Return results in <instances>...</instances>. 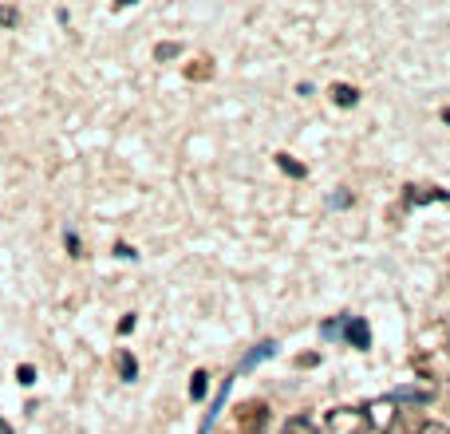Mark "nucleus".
Returning <instances> with one entry per match:
<instances>
[{"label": "nucleus", "instance_id": "1", "mask_svg": "<svg viewBox=\"0 0 450 434\" xmlns=\"http://www.w3.org/2000/svg\"><path fill=\"white\" fill-rule=\"evenodd\" d=\"M328 434H371V419L363 407H332L324 419Z\"/></svg>", "mask_w": 450, "mask_h": 434}, {"label": "nucleus", "instance_id": "2", "mask_svg": "<svg viewBox=\"0 0 450 434\" xmlns=\"http://www.w3.org/2000/svg\"><path fill=\"white\" fill-rule=\"evenodd\" d=\"M237 434H265L269 426V407L265 403H241L237 407Z\"/></svg>", "mask_w": 450, "mask_h": 434}, {"label": "nucleus", "instance_id": "3", "mask_svg": "<svg viewBox=\"0 0 450 434\" xmlns=\"http://www.w3.org/2000/svg\"><path fill=\"white\" fill-rule=\"evenodd\" d=\"M363 411H368V419H371V430H383V434H387L391 426H395V419H399V411H395L391 399H375V403L363 407Z\"/></svg>", "mask_w": 450, "mask_h": 434}, {"label": "nucleus", "instance_id": "4", "mask_svg": "<svg viewBox=\"0 0 450 434\" xmlns=\"http://www.w3.org/2000/svg\"><path fill=\"white\" fill-rule=\"evenodd\" d=\"M344 340H348L356 352H368L371 347V324L363 320V316H351L348 328H344Z\"/></svg>", "mask_w": 450, "mask_h": 434}, {"label": "nucleus", "instance_id": "5", "mask_svg": "<svg viewBox=\"0 0 450 434\" xmlns=\"http://www.w3.org/2000/svg\"><path fill=\"white\" fill-rule=\"evenodd\" d=\"M280 434H320V419L308 411H300V414H289L285 419V426H280Z\"/></svg>", "mask_w": 450, "mask_h": 434}, {"label": "nucleus", "instance_id": "6", "mask_svg": "<svg viewBox=\"0 0 450 434\" xmlns=\"http://www.w3.org/2000/svg\"><path fill=\"white\" fill-rule=\"evenodd\" d=\"M230 387H233V379H230V375H225V383L218 387V395H213L210 411H206V419H201V434H210V430H213V423H218V414L225 411V399H230Z\"/></svg>", "mask_w": 450, "mask_h": 434}, {"label": "nucleus", "instance_id": "7", "mask_svg": "<svg viewBox=\"0 0 450 434\" xmlns=\"http://www.w3.org/2000/svg\"><path fill=\"white\" fill-rule=\"evenodd\" d=\"M391 403H430V399H435V391H430V387H395V391L387 395Z\"/></svg>", "mask_w": 450, "mask_h": 434}, {"label": "nucleus", "instance_id": "8", "mask_svg": "<svg viewBox=\"0 0 450 434\" xmlns=\"http://www.w3.org/2000/svg\"><path fill=\"white\" fill-rule=\"evenodd\" d=\"M450 198L446 190H435V186H407V202L411 205H427V202H442Z\"/></svg>", "mask_w": 450, "mask_h": 434}, {"label": "nucleus", "instance_id": "9", "mask_svg": "<svg viewBox=\"0 0 450 434\" xmlns=\"http://www.w3.org/2000/svg\"><path fill=\"white\" fill-rule=\"evenodd\" d=\"M273 355H277V343H273V340L257 343V347H253V352L245 355V359H241V371H253V367H257V364H265V359H273Z\"/></svg>", "mask_w": 450, "mask_h": 434}, {"label": "nucleus", "instance_id": "10", "mask_svg": "<svg viewBox=\"0 0 450 434\" xmlns=\"http://www.w3.org/2000/svg\"><path fill=\"white\" fill-rule=\"evenodd\" d=\"M332 103H336V107H356V103H360V91L348 87V83H336V87H332Z\"/></svg>", "mask_w": 450, "mask_h": 434}, {"label": "nucleus", "instance_id": "11", "mask_svg": "<svg viewBox=\"0 0 450 434\" xmlns=\"http://www.w3.org/2000/svg\"><path fill=\"white\" fill-rule=\"evenodd\" d=\"M277 166L289 174V178H308V166H304V162H296V158H289V154H277Z\"/></svg>", "mask_w": 450, "mask_h": 434}, {"label": "nucleus", "instance_id": "12", "mask_svg": "<svg viewBox=\"0 0 450 434\" xmlns=\"http://www.w3.org/2000/svg\"><path fill=\"white\" fill-rule=\"evenodd\" d=\"M206 391H210V375H206V371H194V379H190V399H194V403H201V399H206Z\"/></svg>", "mask_w": 450, "mask_h": 434}, {"label": "nucleus", "instance_id": "13", "mask_svg": "<svg viewBox=\"0 0 450 434\" xmlns=\"http://www.w3.org/2000/svg\"><path fill=\"white\" fill-rule=\"evenodd\" d=\"M348 320H351V316H336V320H324L320 336H324V340H336V336H344V328H348Z\"/></svg>", "mask_w": 450, "mask_h": 434}, {"label": "nucleus", "instance_id": "14", "mask_svg": "<svg viewBox=\"0 0 450 434\" xmlns=\"http://www.w3.org/2000/svg\"><path fill=\"white\" fill-rule=\"evenodd\" d=\"M119 375L123 379H135V375H139V364H135V355H127V352H119Z\"/></svg>", "mask_w": 450, "mask_h": 434}, {"label": "nucleus", "instance_id": "15", "mask_svg": "<svg viewBox=\"0 0 450 434\" xmlns=\"http://www.w3.org/2000/svg\"><path fill=\"white\" fill-rule=\"evenodd\" d=\"M16 383H20V387H32V383H36V367H32V364H20V367H16Z\"/></svg>", "mask_w": 450, "mask_h": 434}, {"label": "nucleus", "instance_id": "16", "mask_svg": "<svg viewBox=\"0 0 450 434\" xmlns=\"http://www.w3.org/2000/svg\"><path fill=\"white\" fill-rule=\"evenodd\" d=\"M182 51V44H158V48H154V60H174V56H178Z\"/></svg>", "mask_w": 450, "mask_h": 434}, {"label": "nucleus", "instance_id": "17", "mask_svg": "<svg viewBox=\"0 0 450 434\" xmlns=\"http://www.w3.org/2000/svg\"><path fill=\"white\" fill-rule=\"evenodd\" d=\"M16 20H20V12L12 8V4H8V8H0V28H12Z\"/></svg>", "mask_w": 450, "mask_h": 434}, {"label": "nucleus", "instance_id": "18", "mask_svg": "<svg viewBox=\"0 0 450 434\" xmlns=\"http://www.w3.org/2000/svg\"><path fill=\"white\" fill-rule=\"evenodd\" d=\"M320 364V352H304V355H296V367H316Z\"/></svg>", "mask_w": 450, "mask_h": 434}, {"label": "nucleus", "instance_id": "19", "mask_svg": "<svg viewBox=\"0 0 450 434\" xmlns=\"http://www.w3.org/2000/svg\"><path fill=\"white\" fill-rule=\"evenodd\" d=\"M419 434H450V426L446 423H423Z\"/></svg>", "mask_w": 450, "mask_h": 434}, {"label": "nucleus", "instance_id": "20", "mask_svg": "<svg viewBox=\"0 0 450 434\" xmlns=\"http://www.w3.org/2000/svg\"><path fill=\"white\" fill-rule=\"evenodd\" d=\"M201 68H186V75H190V79H206V75H210V68H206V63L210 60H198Z\"/></svg>", "mask_w": 450, "mask_h": 434}, {"label": "nucleus", "instance_id": "21", "mask_svg": "<svg viewBox=\"0 0 450 434\" xmlns=\"http://www.w3.org/2000/svg\"><path fill=\"white\" fill-rule=\"evenodd\" d=\"M63 241H68L71 257H80V237H75V233H68V237H63Z\"/></svg>", "mask_w": 450, "mask_h": 434}, {"label": "nucleus", "instance_id": "22", "mask_svg": "<svg viewBox=\"0 0 450 434\" xmlns=\"http://www.w3.org/2000/svg\"><path fill=\"white\" fill-rule=\"evenodd\" d=\"M130 328H135V316H123V320H119V336H127Z\"/></svg>", "mask_w": 450, "mask_h": 434}, {"label": "nucleus", "instance_id": "23", "mask_svg": "<svg viewBox=\"0 0 450 434\" xmlns=\"http://www.w3.org/2000/svg\"><path fill=\"white\" fill-rule=\"evenodd\" d=\"M0 434H12V426H8V423H4V419H0Z\"/></svg>", "mask_w": 450, "mask_h": 434}, {"label": "nucleus", "instance_id": "24", "mask_svg": "<svg viewBox=\"0 0 450 434\" xmlns=\"http://www.w3.org/2000/svg\"><path fill=\"white\" fill-rule=\"evenodd\" d=\"M442 122H450V107H446V111H442Z\"/></svg>", "mask_w": 450, "mask_h": 434}, {"label": "nucleus", "instance_id": "25", "mask_svg": "<svg viewBox=\"0 0 450 434\" xmlns=\"http://www.w3.org/2000/svg\"><path fill=\"white\" fill-rule=\"evenodd\" d=\"M446 411H450V395H446Z\"/></svg>", "mask_w": 450, "mask_h": 434}]
</instances>
